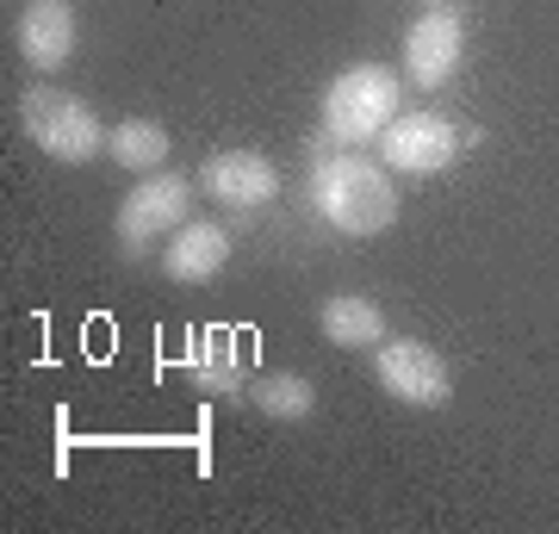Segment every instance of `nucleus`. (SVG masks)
I'll list each match as a JSON object with an SVG mask.
<instances>
[{"label": "nucleus", "mask_w": 559, "mask_h": 534, "mask_svg": "<svg viewBox=\"0 0 559 534\" xmlns=\"http://www.w3.org/2000/svg\"><path fill=\"white\" fill-rule=\"evenodd\" d=\"M230 268V230L212 218H187L175 237L162 242V274L175 286H205Z\"/></svg>", "instance_id": "9d476101"}, {"label": "nucleus", "mask_w": 559, "mask_h": 534, "mask_svg": "<svg viewBox=\"0 0 559 534\" xmlns=\"http://www.w3.org/2000/svg\"><path fill=\"white\" fill-rule=\"evenodd\" d=\"M318 336L330 342V348H348V355L380 348L385 342V311L367 293H330L323 311H318Z\"/></svg>", "instance_id": "f8f14e48"}, {"label": "nucleus", "mask_w": 559, "mask_h": 534, "mask_svg": "<svg viewBox=\"0 0 559 534\" xmlns=\"http://www.w3.org/2000/svg\"><path fill=\"white\" fill-rule=\"evenodd\" d=\"M13 38H20V57L32 62L38 75H57V69L75 62V44H81L75 7H69V0H25Z\"/></svg>", "instance_id": "1a4fd4ad"}, {"label": "nucleus", "mask_w": 559, "mask_h": 534, "mask_svg": "<svg viewBox=\"0 0 559 534\" xmlns=\"http://www.w3.org/2000/svg\"><path fill=\"white\" fill-rule=\"evenodd\" d=\"M106 156L131 168V175H162V162H168V131L156 119H119L106 131Z\"/></svg>", "instance_id": "ddd939ff"}, {"label": "nucleus", "mask_w": 559, "mask_h": 534, "mask_svg": "<svg viewBox=\"0 0 559 534\" xmlns=\"http://www.w3.org/2000/svg\"><path fill=\"white\" fill-rule=\"evenodd\" d=\"M20 124L25 138L38 143L50 162H62V168H81V162H94L106 150V124L94 119V106L62 94V87H44V81L20 94Z\"/></svg>", "instance_id": "7ed1b4c3"}, {"label": "nucleus", "mask_w": 559, "mask_h": 534, "mask_svg": "<svg viewBox=\"0 0 559 534\" xmlns=\"http://www.w3.org/2000/svg\"><path fill=\"white\" fill-rule=\"evenodd\" d=\"M460 62H466V13L429 7L423 20L404 25V81H411L417 94L448 87V81L460 75Z\"/></svg>", "instance_id": "423d86ee"}, {"label": "nucleus", "mask_w": 559, "mask_h": 534, "mask_svg": "<svg viewBox=\"0 0 559 534\" xmlns=\"http://www.w3.org/2000/svg\"><path fill=\"white\" fill-rule=\"evenodd\" d=\"M305 199L336 237H380L399 224V187H392V168L360 150H342V143H311L305 150Z\"/></svg>", "instance_id": "f257e3e1"}, {"label": "nucleus", "mask_w": 559, "mask_h": 534, "mask_svg": "<svg viewBox=\"0 0 559 534\" xmlns=\"http://www.w3.org/2000/svg\"><path fill=\"white\" fill-rule=\"evenodd\" d=\"M373 379H380L385 397H399L411 411H441L448 397H454V373H448V360L429 348V342H380L373 348Z\"/></svg>", "instance_id": "39448f33"}, {"label": "nucleus", "mask_w": 559, "mask_h": 534, "mask_svg": "<svg viewBox=\"0 0 559 534\" xmlns=\"http://www.w3.org/2000/svg\"><path fill=\"white\" fill-rule=\"evenodd\" d=\"M460 124L454 119H441V112H399V119L385 124V138H380V162L392 168V175H448L460 162Z\"/></svg>", "instance_id": "0eeeda50"}, {"label": "nucleus", "mask_w": 559, "mask_h": 534, "mask_svg": "<svg viewBox=\"0 0 559 534\" xmlns=\"http://www.w3.org/2000/svg\"><path fill=\"white\" fill-rule=\"evenodd\" d=\"M404 112V75L385 69V62H355L342 69L318 99V131L323 143H342V150H367V143L385 138V124Z\"/></svg>", "instance_id": "f03ea898"}, {"label": "nucleus", "mask_w": 559, "mask_h": 534, "mask_svg": "<svg viewBox=\"0 0 559 534\" xmlns=\"http://www.w3.org/2000/svg\"><path fill=\"white\" fill-rule=\"evenodd\" d=\"M249 404H255L267 423H305V416L318 411V385L305 373H261L249 385Z\"/></svg>", "instance_id": "4468645a"}, {"label": "nucleus", "mask_w": 559, "mask_h": 534, "mask_svg": "<svg viewBox=\"0 0 559 534\" xmlns=\"http://www.w3.org/2000/svg\"><path fill=\"white\" fill-rule=\"evenodd\" d=\"M200 187L205 199H218L230 212H255V205L280 199V168L261 150H218V156H205Z\"/></svg>", "instance_id": "6e6552de"}, {"label": "nucleus", "mask_w": 559, "mask_h": 534, "mask_svg": "<svg viewBox=\"0 0 559 534\" xmlns=\"http://www.w3.org/2000/svg\"><path fill=\"white\" fill-rule=\"evenodd\" d=\"M429 7H454V0H429Z\"/></svg>", "instance_id": "2eb2a0df"}, {"label": "nucleus", "mask_w": 559, "mask_h": 534, "mask_svg": "<svg viewBox=\"0 0 559 534\" xmlns=\"http://www.w3.org/2000/svg\"><path fill=\"white\" fill-rule=\"evenodd\" d=\"M193 218V180L187 175H143L131 193L119 199V212H112V237L131 261H143L156 242H168L180 224Z\"/></svg>", "instance_id": "20e7f679"}, {"label": "nucleus", "mask_w": 559, "mask_h": 534, "mask_svg": "<svg viewBox=\"0 0 559 534\" xmlns=\"http://www.w3.org/2000/svg\"><path fill=\"white\" fill-rule=\"evenodd\" d=\"M180 373L193 379L205 397H242L249 379H242V348L230 330H193V348L180 355Z\"/></svg>", "instance_id": "9b49d317"}]
</instances>
